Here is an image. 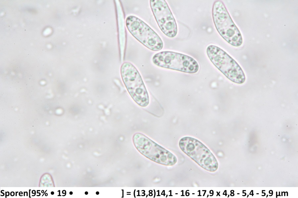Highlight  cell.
I'll return each instance as SVG.
<instances>
[{
  "instance_id": "6da1fadb",
  "label": "cell",
  "mask_w": 298,
  "mask_h": 198,
  "mask_svg": "<svg viewBox=\"0 0 298 198\" xmlns=\"http://www.w3.org/2000/svg\"><path fill=\"white\" fill-rule=\"evenodd\" d=\"M212 15L216 28L223 39L232 46H240L242 42L240 33L221 1L214 3Z\"/></svg>"
},
{
  "instance_id": "7a4b0ae2",
  "label": "cell",
  "mask_w": 298,
  "mask_h": 198,
  "mask_svg": "<svg viewBox=\"0 0 298 198\" xmlns=\"http://www.w3.org/2000/svg\"><path fill=\"white\" fill-rule=\"evenodd\" d=\"M207 53L214 65L229 80L239 84L245 82V77L242 69L223 50L210 45L207 48Z\"/></svg>"
},
{
  "instance_id": "3957f363",
  "label": "cell",
  "mask_w": 298,
  "mask_h": 198,
  "mask_svg": "<svg viewBox=\"0 0 298 198\" xmlns=\"http://www.w3.org/2000/svg\"><path fill=\"white\" fill-rule=\"evenodd\" d=\"M121 74L124 84L134 101L141 107L148 106L149 103L148 93L136 68L130 62H124L121 68Z\"/></svg>"
},
{
  "instance_id": "277c9868",
  "label": "cell",
  "mask_w": 298,
  "mask_h": 198,
  "mask_svg": "<svg viewBox=\"0 0 298 198\" xmlns=\"http://www.w3.org/2000/svg\"><path fill=\"white\" fill-rule=\"evenodd\" d=\"M179 145L183 152L203 168L210 172L217 169L218 163L215 156L200 141L185 137L180 139Z\"/></svg>"
},
{
  "instance_id": "5b68a950",
  "label": "cell",
  "mask_w": 298,
  "mask_h": 198,
  "mask_svg": "<svg viewBox=\"0 0 298 198\" xmlns=\"http://www.w3.org/2000/svg\"><path fill=\"white\" fill-rule=\"evenodd\" d=\"M133 141L141 154L154 162L169 166L174 165L177 162L176 157L172 153L142 134H135Z\"/></svg>"
},
{
  "instance_id": "8992f818",
  "label": "cell",
  "mask_w": 298,
  "mask_h": 198,
  "mask_svg": "<svg viewBox=\"0 0 298 198\" xmlns=\"http://www.w3.org/2000/svg\"><path fill=\"white\" fill-rule=\"evenodd\" d=\"M152 61L158 66L186 73H196L199 69L197 62L193 58L173 51L158 53L153 56Z\"/></svg>"
},
{
  "instance_id": "52a82bcc",
  "label": "cell",
  "mask_w": 298,
  "mask_h": 198,
  "mask_svg": "<svg viewBox=\"0 0 298 198\" xmlns=\"http://www.w3.org/2000/svg\"><path fill=\"white\" fill-rule=\"evenodd\" d=\"M126 24L131 34L147 48L155 51L162 49L163 44L160 37L141 20L135 16H130L127 18Z\"/></svg>"
},
{
  "instance_id": "ba28073f",
  "label": "cell",
  "mask_w": 298,
  "mask_h": 198,
  "mask_svg": "<svg viewBox=\"0 0 298 198\" xmlns=\"http://www.w3.org/2000/svg\"><path fill=\"white\" fill-rule=\"evenodd\" d=\"M150 6L157 23L162 32L167 36L173 37L177 33L175 19L165 0L150 1Z\"/></svg>"
},
{
  "instance_id": "9c48e42d",
  "label": "cell",
  "mask_w": 298,
  "mask_h": 198,
  "mask_svg": "<svg viewBox=\"0 0 298 198\" xmlns=\"http://www.w3.org/2000/svg\"><path fill=\"white\" fill-rule=\"evenodd\" d=\"M10 195L11 196H13V195L14 196V192H11L10 193Z\"/></svg>"
},
{
  "instance_id": "30bf717a",
  "label": "cell",
  "mask_w": 298,
  "mask_h": 198,
  "mask_svg": "<svg viewBox=\"0 0 298 198\" xmlns=\"http://www.w3.org/2000/svg\"><path fill=\"white\" fill-rule=\"evenodd\" d=\"M54 194V192L52 191V192H51V194L52 195H53V194Z\"/></svg>"
},
{
  "instance_id": "8fae6325",
  "label": "cell",
  "mask_w": 298,
  "mask_h": 198,
  "mask_svg": "<svg viewBox=\"0 0 298 198\" xmlns=\"http://www.w3.org/2000/svg\"><path fill=\"white\" fill-rule=\"evenodd\" d=\"M72 193H72V192H70V195H72Z\"/></svg>"
},
{
  "instance_id": "7c38bea8",
  "label": "cell",
  "mask_w": 298,
  "mask_h": 198,
  "mask_svg": "<svg viewBox=\"0 0 298 198\" xmlns=\"http://www.w3.org/2000/svg\"><path fill=\"white\" fill-rule=\"evenodd\" d=\"M85 193L86 195H87L88 194V192H86Z\"/></svg>"
},
{
  "instance_id": "4fadbf2b",
  "label": "cell",
  "mask_w": 298,
  "mask_h": 198,
  "mask_svg": "<svg viewBox=\"0 0 298 198\" xmlns=\"http://www.w3.org/2000/svg\"><path fill=\"white\" fill-rule=\"evenodd\" d=\"M96 194L97 195H98L99 194V192H96Z\"/></svg>"
},
{
  "instance_id": "5bb4252c",
  "label": "cell",
  "mask_w": 298,
  "mask_h": 198,
  "mask_svg": "<svg viewBox=\"0 0 298 198\" xmlns=\"http://www.w3.org/2000/svg\"><path fill=\"white\" fill-rule=\"evenodd\" d=\"M42 193H43L44 192V190H42Z\"/></svg>"
}]
</instances>
